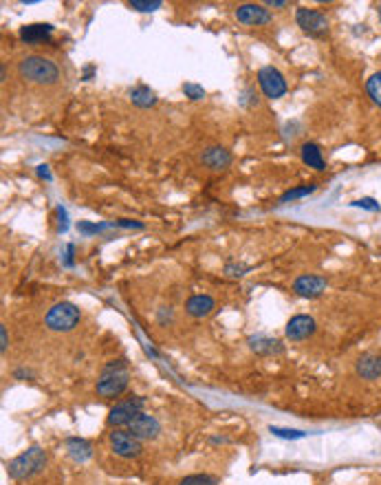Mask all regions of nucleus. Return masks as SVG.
Returning a JSON list of instances; mask_svg holds the SVG:
<instances>
[{"mask_svg": "<svg viewBox=\"0 0 381 485\" xmlns=\"http://www.w3.org/2000/svg\"><path fill=\"white\" fill-rule=\"evenodd\" d=\"M47 452L42 448H29L25 450L23 455L13 457L9 463H7V474L13 479V481H27L35 474H40L45 468H47Z\"/></svg>", "mask_w": 381, "mask_h": 485, "instance_id": "1", "label": "nucleus"}, {"mask_svg": "<svg viewBox=\"0 0 381 485\" xmlns=\"http://www.w3.org/2000/svg\"><path fill=\"white\" fill-rule=\"evenodd\" d=\"M18 71L27 82L33 84H55L59 79V69L55 62H51L49 57L42 55H27L20 60Z\"/></svg>", "mask_w": 381, "mask_h": 485, "instance_id": "2", "label": "nucleus"}, {"mask_svg": "<svg viewBox=\"0 0 381 485\" xmlns=\"http://www.w3.org/2000/svg\"><path fill=\"white\" fill-rule=\"evenodd\" d=\"M128 381H130V373L126 369V362L115 359L104 369L102 377H99L97 393L102 397H119L128 389Z\"/></svg>", "mask_w": 381, "mask_h": 485, "instance_id": "3", "label": "nucleus"}, {"mask_svg": "<svg viewBox=\"0 0 381 485\" xmlns=\"http://www.w3.org/2000/svg\"><path fill=\"white\" fill-rule=\"evenodd\" d=\"M79 318H82V313H79V309L73 305V302H57V305H53L47 316H45V325L51 329V331H57V333H67V331H73L77 327Z\"/></svg>", "mask_w": 381, "mask_h": 485, "instance_id": "4", "label": "nucleus"}, {"mask_svg": "<svg viewBox=\"0 0 381 485\" xmlns=\"http://www.w3.org/2000/svg\"><path fill=\"white\" fill-rule=\"evenodd\" d=\"M144 406H146V399L142 395H130L128 399L115 403V406L110 408L108 413V426H130V423L144 413Z\"/></svg>", "mask_w": 381, "mask_h": 485, "instance_id": "5", "label": "nucleus"}, {"mask_svg": "<svg viewBox=\"0 0 381 485\" xmlns=\"http://www.w3.org/2000/svg\"><path fill=\"white\" fill-rule=\"evenodd\" d=\"M108 443H110V450L122 459H137L142 455V441L135 435H130L128 430H113L108 435Z\"/></svg>", "mask_w": 381, "mask_h": 485, "instance_id": "6", "label": "nucleus"}, {"mask_svg": "<svg viewBox=\"0 0 381 485\" xmlns=\"http://www.w3.org/2000/svg\"><path fill=\"white\" fill-rule=\"evenodd\" d=\"M295 23L297 27L302 29L305 33L309 35H324L329 33V20L322 11H317V9H297L295 11Z\"/></svg>", "mask_w": 381, "mask_h": 485, "instance_id": "7", "label": "nucleus"}, {"mask_svg": "<svg viewBox=\"0 0 381 485\" xmlns=\"http://www.w3.org/2000/svg\"><path fill=\"white\" fill-rule=\"evenodd\" d=\"M258 84L269 99H278L287 93V79L273 67H263L258 71Z\"/></svg>", "mask_w": 381, "mask_h": 485, "instance_id": "8", "label": "nucleus"}, {"mask_svg": "<svg viewBox=\"0 0 381 485\" xmlns=\"http://www.w3.org/2000/svg\"><path fill=\"white\" fill-rule=\"evenodd\" d=\"M326 278L322 276H313V274H305V276H300L295 278L293 282V291L295 296L300 298H319L324 291H326Z\"/></svg>", "mask_w": 381, "mask_h": 485, "instance_id": "9", "label": "nucleus"}, {"mask_svg": "<svg viewBox=\"0 0 381 485\" xmlns=\"http://www.w3.org/2000/svg\"><path fill=\"white\" fill-rule=\"evenodd\" d=\"M128 433L135 435L139 441H150V439H157L159 433H161V423L157 421V417L142 413V415H139V417L130 423V426H128Z\"/></svg>", "mask_w": 381, "mask_h": 485, "instance_id": "10", "label": "nucleus"}, {"mask_svg": "<svg viewBox=\"0 0 381 485\" xmlns=\"http://www.w3.org/2000/svg\"><path fill=\"white\" fill-rule=\"evenodd\" d=\"M315 320L311 316H305V313H300V316H293L289 320V325H287V338L293 340V342H300V340H307L315 333Z\"/></svg>", "mask_w": 381, "mask_h": 485, "instance_id": "11", "label": "nucleus"}, {"mask_svg": "<svg viewBox=\"0 0 381 485\" xmlns=\"http://www.w3.org/2000/svg\"><path fill=\"white\" fill-rule=\"evenodd\" d=\"M357 375L366 379V381H375L381 377V355L379 353H364L362 357L357 359L355 367Z\"/></svg>", "mask_w": 381, "mask_h": 485, "instance_id": "12", "label": "nucleus"}, {"mask_svg": "<svg viewBox=\"0 0 381 485\" xmlns=\"http://www.w3.org/2000/svg\"><path fill=\"white\" fill-rule=\"evenodd\" d=\"M236 18L243 25H267L271 20V13L263 5H240L236 9Z\"/></svg>", "mask_w": 381, "mask_h": 485, "instance_id": "13", "label": "nucleus"}, {"mask_svg": "<svg viewBox=\"0 0 381 485\" xmlns=\"http://www.w3.org/2000/svg\"><path fill=\"white\" fill-rule=\"evenodd\" d=\"M247 345L254 353L258 355H278V353H283L285 347H283V342L275 340V338H269V335H263V333H258V335H251L247 340Z\"/></svg>", "mask_w": 381, "mask_h": 485, "instance_id": "14", "label": "nucleus"}, {"mask_svg": "<svg viewBox=\"0 0 381 485\" xmlns=\"http://www.w3.org/2000/svg\"><path fill=\"white\" fill-rule=\"evenodd\" d=\"M216 302L212 296H205V294H196L192 298H188L186 302V311L192 316V318H205L214 311Z\"/></svg>", "mask_w": 381, "mask_h": 485, "instance_id": "15", "label": "nucleus"}, {"mask_svg": "<svg viewBox=\"0 0 381 485\" xmlns=\"http://www.w3.org/2000/svg\"><path fill=\"white\" fill-rule=\"evenodd\" d=\"M67 452L75 463H84L93 457V443L82 437H69L67 439Z\"/></svg>", "mask_w": 381, "mask_h": 485, "instance_id": "16", "label": "nucleus"}, {"mask_svg": "<svg viewBox=\"0 0 381 485\" xmlns=\"http://www.w3.org/2000/svg\"><path fill=\"white\" fill-rule=\"evenodd\" d=\"M203 164L212 170H225L232 164V155L220 146H210L203 150Z\"/></svg>", "mask_w": 381, "mask_h": 485, "instance_id": "17", "label": "nucleus"}, {"mask_svg": "<svg viewBox=\"0 0 381 485\" xmlns=\"http://www.w3.org/2000/svg\"><path fill=\"white\" fill-rule=\"evenodd\" d=\"M51 31H53L51 25H42V23L27 25V27L20 29V38H23L27 45H38V43H45V40L51 35Z\"/></svg>", "mask_w": 381, "mask_h": 485, "instance_id": "18", "label": "nucleus"}, {"mask_svg": "<svg viewBox=\"0 0 381 485\" xmlns=\"http://www.w3.org/2000/svg\"><path fill=\"white\" fill-rule=\"evenodd\" d=\"M302 161L309 168H315V170H324L326 168L322 150H319L317 144H305L302 146Z\"/></svg>", "mask_w": 381, "mask_h": 485, "instance_id": "19", "label": "nucleus"}, {"mask_svg": "<svg viewBox=\"0 0 381 485\" xmlns=\"http://www.w3.org/2000/svg\"><path fill=\"white\" fill-rule=\"evenodd\" d=\"M130 99H132V104L139 106V108H150V106H154V102H157L154 93H152L148 87H137V89H132V91H130Z\"/></svg>", "mask_w": 381, "mask_h": 485, "instance_id": "20", "label": "nucleus"}, {"mask_svg": "<svg viewBox=\"0 0 381 485\" xmlns=\"http://www.w3.org/2000/svg\"><path fill=\"white\" fill-rule=\"evenodd\" d=\"M366 91H368V95H370L373 102L381 108V71H377V73H373V75L368 77Z\"/></svg>", "mask_w": 381, "mask_h": 485, "instance_id": "21", "label": "nucleus"}, {"mask_svg": "<svg viewBox=\"0 0 381 485\" xmlns=\"http://www.w3.org/2000/svg\"><path fill=\"white\" fill-rule=\"evenodd\" d=\"M178 485H218V479L212 474H190Z\"/></svg>", "mask_w": 381, "mask_h": 485, "instance_id": "22", "label": "nucleus"}, {"mask_svg": "<svg viewBox=\"0 0 381 485\" xmlns=\"http://www.w3.org/2000/svg\"><path fill=\"white\" fill-rule=\"evenodd\" d=\"M311 192H315V186L293 188V190H289V192H285L283 196H280V204H289V201H293V199H302V196H307V194H311Z\"/></svg>", "mask_w": 381, "mask_h": 485, "instance_id": "23", "label": "nucleus"}, {"mask_svg": "<svg viewBox=\"0 0 381 485\" xmlns=\"http://www.w3.org/2000/svg\"><path fill=\"white\" fill-rule=\"evenodd\" d=\"M161 5H164L161 0H130V7L137 9V11H144V13L157 11Z\"/></svg>", "mask_w": 381, "mask_h": 485, "instance_id": "24", "label": "nucleus"}, {"mask_svg": "<svg viewBox=\"0 0 381 485\" xmlns=\"http://www.w3.org/2000/svg\"><path fill=\"white\" fill-rule=\"evenodd\" d=\"M269 433H271L273 437H280V439H305V437H307V433H302V430L278 428V426H271V428H269Z\"/></svg>", "mask_w": 381, "mask_h": 485, "instance_id": "25", "label": "nucleus"}, {"mask_svg": "<svg viewBox=\"0 0 381 485\" xmlns=\"http://www.w3.org/2000/svg\"><path fill=\"white\" fill-rule=\"evenodd\" d=\"M351 206H355V208H362V210H368V212H379V210H381V206L377 204L375 199H370V196L357 199V201H353Z\"/></svg>", "mask_w": 381, "mask_h": 485, "instance_id": "26", "label": "nucleus"}, {"mask_svg": "<svg viewBox=\"0 0 381 485\" xmlns=\"http://www.w3.org/2000/svg\"><path fill=\"white\" fill-rule=\"evenodd\" d=\"M106 228H110V225L108 223H86V221H79V223H77V230L82 234H97V232H102Z\"/></svg>", "mask_w": 381, "mask_h": 485, "instance_id": "27", "label": "nucleus"}, {"mask_svg": "<svg viewBox=\"0 0 381 485\" xmlns=\"http://www.w3.org/2000/svg\"><path fill=\"white\" fill-rule=\"evenodd\" d=\"M183 93H186L190 99H203V97H205V89H203V87H198V84H192V82L183 84Z\"/></svg>", "mask_w": 381, "mask_h": 485, "instance_id": "28", "label": "nucleus"}, {"mask_svg": "<svg viewBox=\"0 0 381 485\" xmlns=\"http://www.w3.org/2000/svg\"><path fill=\"white\" fill-rule=\"evenodd\" d=\"M247 269L249 267H245V265H227L225 267V274H229L232 278H240V276H245Z\"/></svg>", "mask_w": 381, "mask_h": 485, "instance_id": "29", "label": "nucleus"}, {"mask_svg": "<svg viewBox=\"0 0 381 485\" xmlns=\"http://www.w3.org/2000/svg\"><path fill=\"white\" fill-rule=\"evenodd\" d=\"M9 347V338H7V327L5 325H0V351H7Z\"/></svg>", "mask_w": 381, "mask_h": 485, "instance_id": "30", "label": "nucleus"}, {"mask_svg": "<svg viewBox=\"0 0 381 485\" xmlns=\"http://www.w3.org/2000/svg\"><path fill=\"white\" fill-rule=\"evenodd\" d=\"M117 225L119 228H144L142 223H137V221H130V218H119Z\"/></svg>", "mask_w": 381, "mask_h": 485, "instance_id": "31", "label": "nucleus"}, {"mask_svg": "<svg viewBox=\"0 0 381 485\" xmlns=\"http://www.w3.org/2000/svg\"><path fill=\"white\" fill-rule=\"evenodd\" d=\"M57 216H59V232L67 230V212L62 208H57Z\"/></svg>", "mask_w": 381, "mask_h": 485, "instance_id": "32", "label": "nucleus"}, {"mask_svg": "<svg viewBox=\"0 0 381 485\" xmlns=\"http://www.w3.org/2000/svg\"><path fill=\"white\" fill-rule=\"evenodd\" d=\"M73 252H75V247H73V245H69V247H67V258H64V265H67V267H73V265H75V260H73Z\"/></svg>", "mask_w": 381, "mask_h": 485, "instance_id": "33", "label": "nucleus"}, {"mask_svg": "<svg viewBox=\"0 0 381 485\" xmlns=\"http://www.w3.org/2000/svg\"><path fill=\"white\" fill-rule=\"evenodd\" d=\"M38 174L42 179H51V172H49V166H38Z\"/></svg>", "mask_w": 381, "mask_h": 485, "instance_id": "34", "label": "nucleus"}, {"mask_svg": "<svg viewBox=\"0 0 381 485\" xmlns=\"http://www.w3.org/2000/svg\"><path fill=\"white\" fill-rule=\"evenodd\" d=\"M267 7H287V3L285 0H269Z\"/></svg>", "mask_w": 381, "mask_h": 485, "instance_id": "35", "label": "nucleus"}, {"mask_svg": "<svg viewBox=\"0 0 381 485\" xmlns=\"http://www.w3.org/2000/svg\"><path fill=\"white\" fill-rule=\"evenodd\" d=\"M16 377L20 379V377H31V373L29 371H16Z\"/></svg>", "mask_w": 381, "mask_h": 485, "instance_id": "36", "label": "nucleus"}, {"mask_svg": "<svg viewBox=\"0 0 381 485\" xmlns=\"http://www.w3.org/2000/svg\"><path fill=\"white\" fill-rule=\"evenodd\" d=\"M377 11H379V20H381V3H379V9Z\"/></svg>", "mask_w": 381, "mask_h": 485, "instance_id": "37", "label": "nucleus"}]
</instances>
